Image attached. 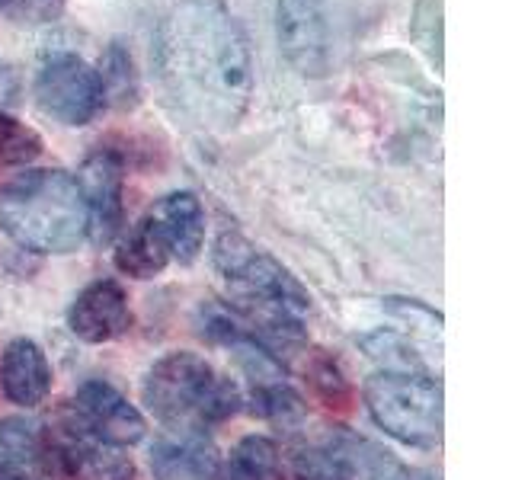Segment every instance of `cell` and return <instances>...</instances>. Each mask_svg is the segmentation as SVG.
I'll return each instance as SVG.
<instances>
[{
    "label": "cell",
    "mask_w": 512,
    "mask_h": 480,
    "mask_svg": "<svg viewBox=\"0 0 512 480\" xmlns=\"http://www.w3.org/2000/svg\"><path fill=\"white\" fill-rule=\"evenodd\" d=\"M154 64L167 93L202 122L234 125L253 93V55L221 0H183L157 29Z\"/></svg>",
    "instance_id": "6da1fadb"
},
{
    "label": "cell",
    "mask_w": 512,
    "mask_h": 480,
    "mask_svg": "<svg viewBox=\"0 0 512 480\" xmlns=\"http://www.w3.org/2000/svg\"><path fill=\"white\" fill-rule=\"evenodd\" d=\"M0 231L32 253H74L87 240V208L74 176L26 170L0 186Z\"/></svg>",
    "instance_id": "7a4b0ae2"
},
{
    "label": "cell",
    "mask_w": 512,
    "mask_h": 480,
    "mask_svg": "<svg viewBox=\"0 0 512 480\" xmlns=\"http://www.w3.org/2000/svg\"><path fill=\"white\" fill-rule=\"evenodd\" d=\"M215 269L250 324L282 343L298 340L301 320L311 311V295L276 256L253 247L247 237L224 231L215 244Z\"/></svg>",
    "instance_id": "3957f363"
},
{
    "label": "cell",
    "mask_w": 512,
    "mask_h": 480,
    "mask_svg": "<svg viewBox=\"0 0 512 480\" xmlns=\"http://www.w3.org/2000/svg\"><path fill=\"white\" fill-rule=\"evenodd\" d=\"M141 394L148 410L173 432L218 426L244 404L237 381L221 375L196 352H167L164 359H157L141 384Z\"/></svg>",
    "instance_id": "277c9868"
},
{
    "label": "cell",
    "mask_w": 512,
    "mask_h": 480,
    "mask_svg": "<svg viewBox=\"0 0 512 480\" xmlns=\"http://www.w3.org/2000/svg\"><path fill=\"white\" fill-rule=\"evenodd\" d=\"M365 407L391 439L413 448L442 442V384L413 372H378L365 381Z\"/></svg>",
    "instance_id": "5b68a950"
},
{
    "label": "cell",
    "mask_w": 512,
    "mask_h": 480,
    "mask_svg": "<svg viewBox=\"0 0 512 480\" xmlns=\"http://www.w3.org/2000/svg\"><path fill=\"white\" fill-rule=\"evenodd\" d=\"M36 100L45 116L71 128L93 122V116L106 103L96 68L71 52L55 55L42 64L36 77Z\"/></svg>",
    "instance_id": "8992f818"
},
{
    "label": "cell",
    "mask_w": 512,
    "mask_h": 480,
    "mask_svg": "<svg viewBox=\"0 0 512 480\" xmlns=\"http://www.w3.org/2000/svg\"><path fill=\"white\" fill-rule=\"evenodd\" d=\"M276 39L285 61L304 77H324L333 68L330 0H279Z\"/></svg>",
    "instance_id": "52a82bcc"
},
{
    "label": "cell",
    "mask_w": 512,
    "mask_h": 480,
    "mask_svg": "<svg viewBox=\"0 0 512 480\" xmlns=\"http://www.w3.org/2000/svg\"><path fill=\"white\" fill-rule=\"evenodd\" d=\"M68 426L116 448L141 442L144 429H148L141 410L135 404H128V400L106 381L80 384L68 407Z\"/></svg>",
    "instance_id": "ba28073f"
},
{
    "label": "cell",
    "mask_w": 512,
    "mask_h": 480,
    "mask_svg": "<svg viewBox=\"0 0 512 480\" xmlns=\"http://www.w3.org/2000/svg\"><path fill=\"white\" fill-rule=\"evenodd\" d=\"M77 189L87 208V234L93 244H109L125 215V167L116 151H93L77 173Z\"/></svg>",
    "instance_id": "9c48e42d"
},
{
    "label": "cell",
    "mask_w": 512,
    "mask_h": 480,
    "mask_svg": "<svg viewBox=\"0 0 512 480\" xmlns=\"http://www.w3.org/2000/svg\"><path fill=\"white\" fill-rule=\"evenodd\" d=\"M68 327L84 343H112L132 327L128 295L116 279H96L80 292L68 311Z\"/></svg>",
    "instance_id": "30bf717a"
},
{
    "label": "cell",
    "mask_w": 512,
    "mask_h": 480,
    "mask_svg": "<svg viewBox=\"0 0 512 480\" xmlns=\"http://www.w3.org/2000/svg\"><path fill=\"white\" fill-rule=\"evenodd\" d=\"M61 439H52V468L55 474H68L74 480H132L135 464L122 448L106 445L93 436H84L64 426Z\"/></svg>",
    "instance_id": "8fae6325"
},
{
    "label": "cell",
    "mask_w": 512,
    "mask_h": 480,
    "mask_svg": "<svg viewBox=\"0 0 512 480\" xmlns=\"http://www.w3.org/2000/svg\"><path fill=\"white\" fill-rule=\"evenodd\" d=\"M0 384L10 404L16 407H39L52 391V365H48L45 352L29 336H16L7 343L4 359H0Z\"/></svg>",
    "instance_id": "7c38bea8"
},
{
    "label": "cell",
    "mask_w": 512,
    "mask_h": 480,
    "mask_svg": "<svg viewBox=\"0 0 512 480\" xmlns=\"http://www.w3.org/2000/svg\"><path fill=\"white\" fill-rule=\"evenodd\" d=\"M148 218L164 234L170 260L183 266L196 263V256L202 253L205 244V212L202 202L192 192H170V196H164L151 208Z\"/></svg>",
    "instance_id": "4fadbf2b"
},
{
    "label": "cell",
    "mask_w": 512,
    "mask_h": 480,
    "mask_svg": "<svg viewBox=\"0 0 512 480\" xmlns=\"http://www.w3.org/2000/svg\"><path fill=\"white\" fill-rule=\"evenodd\" d=\"M151 471L154 480H218L221 458L199 432H176L151 448Z\"/></svg>",
    "instance_id": "5bb4252c"
},
{
    "label": "cell",
    "mask_w": 512,
    "mask_h": 480,
    "mask_svg": "<svg viewBox=\"0 0 512 480\" xmlns=\"http://www.w3.org/2000/svg\"><path fill=\"white\" fill-rule=\"evenodd\" d=\"M170 250L164 234L157 231V224L144 215L116 250V269L128 279H154L170 266Z\"/></svg>",
    "instance_id": "9a60e30c"
},
{
    "label": "cell",
    "mask_w": 512,
    "mask_h": 480,
    "mask_svg": "<svg viewBox=\"0 0 512 480\" xmlns=\"http://www.w3.org/2000/svg\"><path fill=\"white\" fill-rule=\"evenodd\" d=\"M228 480H285L279 445L266 436H244L231 448Z\"/></svg>",
    "instance_id": "2e32d148"
},
{
    "label": "cell",
    "mask_w": 512,
    "mask_h": 480,
    "mask_svg": "<svg viewBox=\"0 0 512 480\" xmlns=\"http://www.w3.org/2000/svg\"><path fill=\"white\" fill-rule=\"evenodd\" d=\"M304 375H308V384L311 391L324 400V407H333V410H346L349 400H352V388L343 375V368L336 365V359L324 356V352H311V356H304Z\"/></svg>",
    "instance_id": "e0dca14e"
},
{
    "label": "cell",
    "mask_w": 512,
    "mask_h": 480,
    "mask_svg": "<svg viewBox=\"0 0 512 480\" xmlns=\"http://www.w3.org/2000/svg\"><path fill=\"white\" fill-rule=\"evenodd\" d=\"M100 74V84H103V100H112L119 106L135 103L138 96V74H135V64L132 55L125 52L122 42H112L109 52L103 58V68L96 71Z\"/></svg>",
    "instance_id": "ac0fdd59"
},
{
    "label": "cell",
    "mask_w": 512,
    "mask_h": 480,
    "mask_svg": "<svg viewBox=\"0 0 512 480\" xmlns=\"http://www.w3.org/2000/svg\"><path fill=\"white\" fill-rule=\"evenodd\" d=\"M42 154V135L26 122L0 112V167H26Z\"/></svg>",
    "instance_id": "d6986e66"
},
{
    "label": "cell",
    "mask_w": 512,
    "mask_h": 480,
    "mask_svg": "<svg viewBox=\"0 0 512 480\" xmlns=\"http://www.w3.org/2000/svg\"><path fill=\"white\" fill-rule=\"evenodd\" d=\"M410 39L436 71H442V0H416L410 16Z\"/></svg>",
    "instance_id": "ffe728a7"
},
{
    "label": "cell",
    "mask_w": 512,
    "mask_h": 480,
    "mask_svg": "<svg viewBox=\"0 0 512 480\" xmlns=\"http://www.w3.org/2000/svg\"><path fill=\"white\" fill-rule=\"evenodd\" d=\"M362 346L368 349V356L384 362V372H413V375H426V365L423 359L416 356L413 343L407 336L400 333H375V336H365Z\"/></svg>",
    "instance_id": "44dd1931"
},
{
    "label": "cell",
    "mask_w": 512,
    "mask_h": 480,
    "mask_svg": "<svg viewBox=\"0 0 512 480\" xmlns=\"http://www.w3.org/2000/svg\"><path fill=\"white\" fill-rule=\"evenodd\" d=\"M4 10L26 23H55L64 10V0H4Z\"/></svg>",
    "instance_id": "7402d4cb"
},
{
    "label": "cell",
    "mask_w": 512,
    "mask_h": 480,
    "mask_svg": "<svg viewBox=\"0 0 512 480\" xmlns=\"http://www.w3.org/2000/svg\"><path fill=\"white\" fill-rule=\"evenodd\" d=\"M0 480H32V477L16 468L13 461H7L4 455H0Z\"/></svg>",
    "instance_id": "603a6c76"
}]
</instances>
